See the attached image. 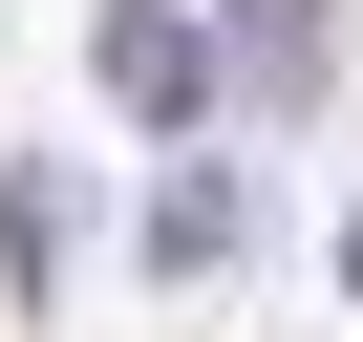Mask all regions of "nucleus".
<instances>
[{"label": "nucleus", "mask_w": 363, "mask_h": 342, "mask_svg": "<svg viewBox=\"0 0 363 342\" xmlns=\"http://www.w3.org/2000/svg\"><path fill=\"white\" fill-rule=\"evenodd\" d=\"M320 22H342V0H235V86H299V65H320Z\"/></svg>", "instance_id": "4"}, {"label": "nucleus", "mask_w": 363, "mask_h": 342, "mask_svg": "<svg viewBox=\"0 0 363 342\" xmlns=\"http://www.w3.org/2000/svg\"><path fill=\"white\" fill-rule=\"evenodd\" d=\"M235 236H257V193H235V171H171V193H150V257H171V278H214Z\"/></svg>", "instance_id": "2"}, {"label": "nucleus", "mask_w": 363, "mask_h": 342, "mask_svg": "<svg viewBox=\"0 0 363 342\" xmlns=\"http://www.w3.org/2000/svg\"><path fill=\"white\" fill-rule=\"evenodd\" d=\"M65 236H86V214H65V171H22V193H0V278L43 299V278H65Z\"/></svg>", "instance_id": "3"}, {"label": "nucleus", "mask_w": 363, "mask_h": 342, "mask_svg": "<svg viewBox=\"0 0 363 342\" xmlns=\"http://www.w3.org/2000/svg\"><path fill=\"white\" fill-rule=\"evenodd\" d=\"M86 86L128 128H193L214 107V22H193V0H107V22H86Z\"/></svg>", "instance_id": "1"}]
</instances>
